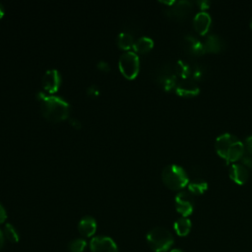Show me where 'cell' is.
Here are the masks:
<instances>
[{"label": "cell", "mask_w": 252, "mask_h": 252, "mask_svg": "<svg viewBox=\"0 0 252 252\" xmlns=\"http://www.w3.org/2000/svg\"><path fill=\"white\" fill-rule=\"evenodd\" d=\"M37 98L40 103L42 115L50 122H61L69 117L70 105L63 98L55 95H48L45 93L39 92Z\"/></svg>", "instance_id": "6da1fadb"}, {"label": "cell", "mask_w": 252, "mask_h": 252, "mask_svg": "<svg viewBox=\"0 0 252 252\" xmlns=\"http://www.w3.org/2000/svg\"><path fill=\"white\" fill-rule=\"evenodd\" d=\"M215 148L218 155L227 163L241 159L245 150L243 143L228 133H224L217 138Z\"/></svg>", "instance_id": "7a4b0ae2"}, {"label": "cell", "mask_w": 252, "mask_h": 252, "mask_svg": "<svg viewBox=\"0 0 252 252\" xmlns=\"http://www.w3.org/2000/svg\"><path fill=\"white\" fill-rule=\"evenodd\" d=\"M147 242L155 252H166L173 245V236L164 227L157 226L152 228L147 234Z\"/></svg>", "instance_id": "3957f363"}, {"label": "cell", "mask_w": 252, "mask_h": 252, "mask_svg": "<svg viewBox=\"0 0 252 252\" xmlns=\"http://www.w3.org/2000/svg\"><path fill=\"white\" fill-rule=\"evenodd\" d=\"M161 179L170 190H180L187 186L189 182L185 170L177 164L166 165L162 169Z\"/></svg>", "instance_id": "277c9868"}, {"label": "cell", "mask_w": 252, "mask_h": 252, "mask_svg": "<svg viewBox=\"0 0 252 252\" xmlns=\"http://www.w3.org/2000/svg\"><path fill=\"white\" fill-rule=\"evenodd\" d=\"M119 70L128 80H133L139 73L140 60L138 55L133 51L124 52L119 58Z\"/></svg>", "instance_id": "5b68a950"}, {"label": "cell", "mask_w": 252, "mask_h": 252, "mask_svg": "<svg viewBox=\"0 0 252 252\" xmlns=\"http://www.w3.org/2000/svg\"><path fill=\"white\" fill-rule=\"evenodd\" d=\"M176 211L184 218L190 216L194 209V199L190 192L181 191L179 192L174 199Z\"/></svg>", "instance_id": "8992f818"}, {"label": "cell", "mask_w": 252, "mask_h": 252, "mask_svg": "<svg viewBox=\"0 0 252 252\" xmlns=\"http://www.w3.org/2000/svg\"><path fill=\"white\" fill-rule=\"evenodd\" d=\"M90 249L92 252H118L113 239L108 236H95L91 240Z\"/></svg>", "instance_id": "52a82bcc"}, {"label": "cell", "mask_w": 252, "mask_h": 252, "mask_svg": "<svg viewBox=\"0 0 252 252\" xmlns=\"http://www.w3.org/2000/svg\"><path fill=\"white\" fill-rule=\"evenodd\" d=\"M61 84V77L57 70H47L42 77V88L45 93L51 94L59 90Z\"/></svg>", "instance_id": "ba28073f"}, {"label": "cell", "mask_w": 252, "mask_h": 252, "mask_svg": "<svg viewBox=\"0 0 252 252\" xmlns=\"http://www.w3.org/2000/svg\"><path fill=\"white\" fill-rule=\"evenodd\" d=\"M175 93L182 97H193L199 94L200 89L197 83L192 79L181 80L177 83L175 88Z\"/></svg>", "instance_id": "9c48e42d"}, {"label": "cell", "mask_w": 252, "mask_h": 252, "mask_svg": "<svg viewBox=\"0 0 252 252\" xmlns=\"http://www.w3.org/2000/svg\"><path fill=\"white\" fill-rule=\"evenodd\" d=\"M192 9V2L189 1H178L168 6V9L166 10V14L170 17H173L175 19H183L186 17L188 13H190Z\"/></svg>", "instance_id": "30bf717a"}, {"label": "cell", "mask_w": 252, "mask_h": 252, "mask_svg": "<svg viewBox=\"0 0 252 252\" xmlns=\"http://www.w3.org/2000/svg\"><path fill=\"white\" fill-rule=\"evenodd\" d=\"M229 177L236 184L243 185L249 178V172L241 163H233L229 167Z\"/></svg>", "instance_id": "8fae6325"}, {"label": "cell", "mask_w": 252, "mask_h": 252, "mask_svg": "<svg viewBox=\"0 0 252 252\" xmlns=\"http://www.w3.org/2000/svg\"><path fill=\"white\" fill-rule=\"evenodd\" d=\"M211 24H212L211 16L205 11H201V12L197 13L193 19L194 29L200 34L207 33L211 28Z\"/></svg>", "instance_id": "7c38bea8"}, {"label": "cell", "mask_w": 252, "mask_h": 252, "mask_svg": "<svg viewBox=\"0 0 252 252\" xmlns=\"http://www.w3.org/2000/svg\"><path fill=\"white\" fill-rule=\"evenodd\" d=\"M176 78H177V76L174 72V69H173V71L169 70V69L162 70L161 73L158 77L160 86L165 91H168V92L172 91V90H175L176 85H177Z\"/></svg>", "instance_id": "4fadbf2b"}, {"label": "cell", "mask_w": 252, "mask_h": 252, "mask_svg": "<svg viewBox=\"0 0 252 252\" xmlns=\"http://www.w3.org/2000/svg\"><path fill=\"white\" fill-rule=\"evenodd\" d=\"M184 46L186 51L192 55H202L206 52L204 42L198 40L192 35H186L184 37Z\"/></svg>", "instance_id": "5bb4252c"}, {"label": "cell", "mask_w": 252, "mask_h": 252, "mask_svg": "<svg viewBox=\"0 0 252 252\" xmlns=\"http://www.w3.org/2000/svg\"><path fill=\"white\" fill-rule=\"evenodd\" d=\"M78 230L84 237H91L96 231V221L92 217L83 218L78 224Z\"/></svg>", "instance_id": "9a60e30c"}, {"label": "cell", "mask_w": 252, "mask_h": 252, "mask_svg": "<svg viewBox=\"0 0 252 252\" xmlns=\"http://www.w3.org/2000/svg\"><path fill=\"white\" fill-rule=\"evenodd\" d=\"M206 52H213L218 53L222 51V49L225 46V43L221 37H220L217 34H211L209 35L206 40L204 41Z\"/></svg>", "instance_id": "2e32d148"}, {"label": "cell", "mask_w": 252, "mask_h": 252, "mask_svg": "<svg viewBox=\"0 0 252 252\" xmlns=\"http://www.w3.org/2000/svg\"><path fill=\"white\" fill-rule=\"evenodd\" d=\"M188 192H190L192 195H202L205 193L208 189V183L203 178H194L187 184Z\"/></svg>", "instance_id": "e0dca14e"}, {"label": "cell", "mask_w": 252, "mask_h": 252, "mask_svg": "<svg viewBox=\"0 0 252 252\" xmlns=\"http://www.w3.org/2000/svg\"><path fill=\"white\" fill-rule=\"evenodd\" d=\"M191 220L187 218L181 217L179 219H177L173 224V228L174 231L176 232V234L178 236H186L189 234V232L191 231Z\"/></svg>", "instance_id": "ac0fdd59"}, {"label": "cell", "mask_w": 252, "mask_h": 252, "mask_svg": "<svg viewBox=\"0 0 252 252\" xmlns=\"http://www.w3.org/2000/svg\"><path fill=\"white\" fill-rule=\"evenodd\" d=\"M154 46V41L152 38L147 36L140 37L137 41L134 42L133 48L138 53H146L150 51Z\"/></svg>", "instance_id": "d6986e66"}, {"label": "cell", "mask_w": 252, "mask_h": 252, "mask_svg": "<svg viewBox=\"0 0 252 252\" xmlns=\"http://www.w3.org/2000/svg\"><path fill=\"white\" fill-rule=\"evenodd\" d=\"M173 69L176 76L182 78V80L189 79V77H191V65L186 61L178 60Z\"/></svg>", "instance_id": "ffe728a7"}, {"label": "cell", "mask_w": 252, "mask_h": 252, "mask_svg": "<svg viewBox=\"0 0 252 252\" xmlns=\"http://www.w3.org/2000/svg\"><path fill=\"white\" fill-rule=\"evenodd\" d=\"M117 45H118L119 48H121L123 50H126V51H129V49L132 48L133 45H134L133 36L130 33L121 32L118 35V38H117Z\"/></svg>", "instance_id": "44dd1931"}, {"label": "cell", "mask_w": 252, "mask_h": 252, "mask_svg": "<svg viewBox=\"0 0 252 252\" xmlns=\"http://www.w3.org/2000/svg\"><path fill=\"white\" fill-rule=\"evenodd\" d=\"M3 234H4L5 238L7 240H9L10 242L16 243L20 239V236H19V233H18L17 229L11 223H6L5 224L4 229H3Z\"/></svg>", "instance_id": "7402d4cb"}, {"label": "cell", "mask_w": 252, "mask_h": 252, "mask_svg": "<svg viewBox=\"0 0 252 252\" xmlns=\"http://www.w3.org/2000/svg\"><path fill=\"white\" fill-rule=\"evenodd\" d=\"M86 246H87L86 240L82 238H77L69 242L68 250L69 252H84Z\"/></svg>", "instance_id": "603a6c76"}, {"label": "cell", "mask_w": 252, "mask_h": 252, "mask_svg": "<svg viewBox=\"0 0 252 252\" xmlns=\"http://www.w3.org/2000/svg\"><path fill=\"white\" fill-rule=\"evenodd\" d=\"M204 75V71L200 66H191V77L193 78V80H199L202 78V76Z\"/></svg>", "instance_id": "cb8c5ba5"}, {"label": "cell", "mask_w": 252, "mask_h": 252, "mask_svg": "<svg viewBox=\"0 0 252 252\" xmlns=\"http://www.w3.org/2000/svg\"><path fill=\"white\" fill-rule=\"evenodd\" d=\"M241 161H242V165H244L247 169L248 168H252V158L250 156H243L241 158Z\"/></svg>", "instance_id": "d4e9b609"}, {"label": "cell", "mask_w": 252, "mask_h": 252, "mask_svg": "<svg viewBox=\"0 0 252 252\" xmlns=\"http://www.w3.org/2000/svg\"><path fill=\"white\" fill-rule=\"evenodd\" d=\"M244 148H245V150L247 151V153L249 155H252V135L246 138Z\"/></svg>", "instance_id": "484cf974"}, {"label": "cell", "mask_w": 252, "mask_h": 252, "mask_svg": "<svg viewBox=\"0 0 252 252\" xmlns=\"http://www.w3.org/2000/svg\"><path fill=\"white\" fill-rule=\"evenodd\" d=\"M6 219H7L6 210H5L4 207L0 204V224H1V223H4V221L6 220Z\"/></svg>", "instance_id": "4316f807"}, {"label": "cell", "mask_w": 252, "mask_h": 252, "mask_svg": "<svg viewBox=\"0 0 252 252\" xmlns=\"http://www.w3.org/2000/svg\"><path fill=\"white\" fill-rule=\"evenodd\" d=\"M210 1L208 0H201V1H197V5L200 7L201 10H206L209 8L210 6Z\"/></svg>", "instance_id": "83f0119b"}, {"label": "cell", "mask_w": 252, "mask_h": 252, "mask_svg": "<svg viewBox=\"0 0 252 252\" xmlns=\"http://www.w3.org/2000/svg\"><path fill=\"white\" fill-rule=\"evenodd\" d=\"M97 67H98V69H100V70L103 71V72H108L109 69H110L108 63H107V62H104V61H100V62L97 64Z\"/></svg>", "instance_id": "f1b7e54d"}, {"label": "cell", "mask_w": 252, "mask_h": 252, "mask_svg": "<svg viewBox=\"0 0 252 252\" xmlns=\"http://www.w3.org/2000/svg\"><path fill=\"white\" fill-rule=\"evenodd\" d=\"M98 94H99L98 90L95 87H94V86H92V87H90L88 89V94H90L91 96H94V95L96 96V95H98Z\"/></svg>", "instance_id": "f546056e"}, {"label": "cell", "mask_w": 252, "mask_h": 252, "mask_svg": "<svg viewBox=\"0 0 252 252\" xmlns=\"http://www.w3.org/2000/svg\"><path fill=\"white\" fill-rule=\"evenodd\" d=\"M70 124H71L74 128H80V126H81V123H80L76 118L70 119Z\"/></svg>", "instance_id": "4dcf8cb0"}, {"label": "cell", "mask_w": 252, "mask_h": 252, "mask_svg": "<svg viewBox=\"0 0 252 252\" xmlns=\"http://www.w3.org/2000/svg\"><path fill=\"white\" fill-rule=\"evenodd\" d=\"M3 244H4V234H3L2 230L0 229V250L3 247Z\"/></svg>", "instance_id": "1f68e13d"}, {"label": "cell", "mask_w": 252, "mask_h": 252, "mask_svg": "<svg viewBox=\"0 0 252 252\" xmlns=\"http://www.w3.org/2000/svg\"><path fill=\"white\" fill-rule=\"evenodd\" d=\"M3 16H4V9H3L2 5L0 4V19H1Z\"/></svg>", "instance_id": "d6a6232c"}, {"label": "cell", "mask_w": 252, "mask_h": 252, "mask_svg": "<svg viewBox=\"0 0 252 252\" xmlns=\"http://www.w3.org/2000/svg\"><path fill=\"white\" fill-rule=\"evenodd\" d=\"M170 252H183L182 250H180V249H177V248H175V249H172V250H170Z\"/></svg>", "instance_id": "836d02e7"}, {"label": "cell", "mask_w": 252, "mask_h": 252, "mask_svg": "<svg viewBox=\"0 0 252 252\" xmlns=\"http://www.w3.org/2000/svg\"><path fill=\"white\" fill-rule=\"evenodd\" d=\"M249 26H250V28L252 29V18H251V20H250V23H249Z\"/></svg>", "instance_id": "e575fe53"}]
</instances>
